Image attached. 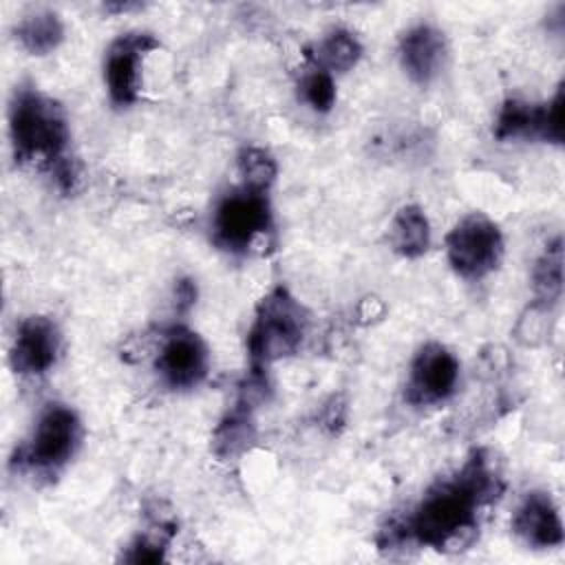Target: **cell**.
Listing matches in <instances>:
<instances>
[{
  "label": "cell",
  "mask_w": 565,
  "mask_h": 565,
  "mask_svg": "<svg viewBox=\"0 0 565 565\" xmlns=\"http://www.w3.org/2000/svg\"><path fill=\"white\" fill-rule=\"evenodd\" d=\"M501 490L503 481L488 450H472L452 477L428 488L406 519L382 530L380 547L415 543L439 552L463 550L479 532L481 510L497 501Z\"/></svg>",
  "instance_id": "1"
},
{
  "label": "cell",
  "mask_w": 565,
  "mask_h": 565,
  "mask_svg": "<svg viewBox=\"0 0 565 565\" xmlns=\"http://www.w3.org/2000/svg\"><path fill=\"white\" fill-rule=\"evenodd\" d=\"M9 135L18 163H40L51 170L62 190H71L77 174L66 159L68 121L64 108L33 86H20L9 106Z\"/></svg>",
  "instance_id": "2"
},
{
  "label": "cell",
  "mask_w": 565,
  "mask_h": 565,
  "mask_svg": "<svg viewBox=\"0 0 565 565\" xmlns=\"http://www.w3.org/2000/svg\"><path fill=\"white\" fill-rule=\"evenodd\" d=\"M309 316L298 298L282 285L267 291L247 331L249 369L267 371L276 360L294 355L307 333Z\"/></svg>",
  "instance_id": "3"
},
{
  "label": "cell",
  "mask_w": 565,
  "mask_h": 565,
  "mask_svg": "<svg viewBox=\"0 0 565 565\" xmlns=\"http://www.w3.org/2000/svg\"><path fill=\"white\" fill-rule=\"evenodd\" d=\"M82 439V424L73 408L66 404H49L31 437L18 446L11 466L22 472L55 475L75 455Z\"/></svg>",
  "instance_id": "4"
},
{
  "label": "cell",
  "mask_w": 565,
  "mask_h": 565,
  "mask_svg": "<svg viewBox=\"0 0 565 565\" xmlns=\"http://www.w3.org/2000/svg\"><path fill=\"white\" fill-rule=\"evenodd\" d=\"M274 227V214L267 192L236 188L227 192L214 207L212 236L214 243L232 254H245L254 243Z\"/></svg>",
  "instance_id": "5"
},
{
  "label": "cell",
  "mask_w": 565,
  "mask_h": 565,
  "mask_svg": "<svg viewBox=\"0 0 565 565\" xmlns=\"http://www.w3.org/2000/svg\"><path fill=\"white\" fill-rule=\"evenodd\" d=\"M446 256L457 276L479 280L503 258V234L483 212L463 216L446 236Z\"/></svg>",
  "instance_id": "6"
},
{
  "label": "cell",
  "mask_w": 565,
  "mask_h": 565,
  "mask_svg": "<svg viewBox=\"0 0 565 565\" xmlns=\"http://www.w3.org/2000/svg\"><path fill=\"white\" fill-rule=\"evenodd\" d=\"M459 382V360L439 342L424 344L408 371L404 399L411 406H435L446 402Z\"/></svg>",
  "instance_id": "7"
},
{
  "label": "cell",
  "mask_w": 565,
  "mask_h": 565,
  "mask_svg": "<svg viewBox=\"0 0 565 565\" xmlns=\"http://www.w3.org/2000/svg\"><path fill=\"white\" fill-rule=\"evenodd\" d=\"M154 364L166 386L172 391H188L205 380L210 351L196 331L177 324L163 333Z\"/></svg>",
  "instance_id": "8"
},
{
  "label": "cell",
  "mask_w": 565,
  "mask_h": 565,
  "mask_svg": "<svg viewBox=\"0 0 565 565\" xmlns=\"http://www.w3.org/2000/svg\"><path fill=\"white\" fill-rule=\"evenodd\" d=\"M494 137L508 139H543L563 143V86L545 104L508 99L494 121Z\"/></svg>",
  "instance_id": "9"
},
{
  "label": "cell",
  "mask_w": 565,
  "mask_h": 565,
  "mask_svg": "<svg viewBox=\"0 0 565 565\" xmlns=\"http://www.w3.org/2000/svg\"><path fill=\"white\" fill-rule=\"evenodd\" d=\"M159 49V40L150 33L132 31L119 35L104 57V82L115 106H130L139 97V62Z\"/></svg>",
  "instance_id": "10"
},
{
  "label": "cell",
  "mask_w": 565,
  "mask_h": 565,
  "mask_svg": "<svg viewBox=\"0 0 565 565\" xmlns=\"http://www.w3.org/2000/svg\"><path fill=\"white\" fill-rule=\"evenodd\" d=\"M60 353V331L46 316L24 318L13 335L9 362L18 375L46 373Z\"/></svg>",
  "instance_id": "11"
},
{
  "label": "cell",
  "mask_w": 565,
  "mask_h": 565,
  "mask_svg": "<svg viewBox=\"0 0 565 565\" xmlns=\"http://www.w3.org/2000/svg\"><path fill=\"white\" fill-rule=\"evenodd\" d=\"M514 534L530 547L547 550L563 543V521L547 492H527L512 519Z\"/></svg>",
  "instance_id": "12"
},
{
  "label": "cell",
  "mask_w": 565,
  "mask_h": 565,
  "mask_svg": "<svg viewBox=\"0 0 565 565\" xmlns=\"http://www.w3.org/2000/svg\"><path fill=\"white\" fill-rule=\"evenodd\" d=\"M446 60V38L430 24L411 26L399 40V62L415 84H430Z\"/></svg>",
  "instance_id": "13"
},
{
  "label": "cell",
  "mask_w": 565,
  "mask_h": 565,
  "mask_svg": "<svg viewBox=\"0 0 565 565\" xmlns=\"http://www.w3.org/2000/svg\"><path fill=\"white\" fill-rule=\"evenodd\" d=\"M254 404H256V399L241 391L236 404L225 413V417L214 428L212 446H214L216 457L236 459L254 444V439H256Z\"/></svg>",
  "instance_id": "14"
},
{
  "label": "cell",
  "mask_w": 565,
  "mask_h": 565,
  "mask_svg": "<svg viewBox=\"0 0 565 565\" xmlns=\"http://www.w3.org/2000/svg\"><path fill=\"white\" fill-rule=\"evenodd\" d=\"M388 243L404 258H419L430 245V225L419 205H404L391 221Z\"/></svg>",
  "instance_id": "15"
},
{
  "label": "cell",
  "mask_w": 565,
  "mask_h": 565,
  "mask_svg": "<svg viewBox=\"0 0 565 565\" xmlns=\"http://www.w3.org/2000/svg\"><path fill=\"white\" fill-rule=\"evenodd\" d=\"M316 68L327 73H344L358 64L362 57V44L349 29L329 31L318 44L309 46L305 53Z\"/></svg>",
  "instance_id": "16"
},
{
  "label": "cell",
  "mask_w": 565,
  "mask_h": 565,
  "mask_svg": "<svg viewBox=\"0 0 565 565\" xmlns=\"http://www.w3.org/2000/svg\"><path fill=\"white\" fill-rule=\"evenodd\" d=\"M13 33L26 53L46 55L62 44L64 24L53 11H35L24 15Z\"/></svg>",
  "instance_id": "17"
},
{
  "label": "cell",
  "mask_w": 565,
  "mask_h": 565,
  "mask_svg": "<svg viewBox=\"0 0 565 565\" xmlns=\"http://www.w3.org/2000/svg\"><path fill=\"white\" fill-rule=\"evenodd\" d=\"M534 302L543 307H554L563 296V238L556 236L545 245L532 271Z\"/></svg>",
  "instance_id": "18"
},
{
  "label": "cell",
  "mask_w": 565,
  "mask_h": 565,
  "mask_svg": "<svg viewBox=\"0 0 565 565\" xmlns=\"http://www.w3.org/2000/svg\"><path fill=\"white\" fill-rule=\"evenodd\" d=\"M238 174H241V185L252 188V190H260V192H269L274 179H276V161L274 157L263 150V148H243L238 152Z\"/></svg>",
  "instance_id": "19"
},
{
  "label": "cell",
  "mask_w": 565,
  "mask_h": 565,
  "mask_svg": "<svg viewBox=\"0 0 565 565\" xmlns=\"http://www.w3.org/2000/svg\"><path fill=\"white\" fill-rule=\"evenodd\" d=\"M300 95L302 99L316 110V113H329L335 104V84L331 73L322 68H311L309 73L302 75L300 84Z\"/></svg>",
  "instance_id": "20"
},
{
  "label": "cell",
  "mask_w": 565,
  "mask_h": 565,
  "mask_svg": "<svg viewBox=\"0 0 565 565\" xmlns=\"http://www.w3.org/2000/svg\"><path fill=\"white\" fill-rule=\"evenodd\" d=\"M172 536V527L159 525V530L152 532H143L139 534L126 550V554H121V561L126 563H159L163 561V552L166 545Z\"/></svg>",
  "instance_id": "21"
},
{
  "label": "cell",
  "mask_w": 565,
  "mask_h": 565,
  "mask_svg": "<svg viewBox=\"0 0 565 565\" xmlns=\"http://www.w3.org/2000/svg\"><path fill=\"white\" fill-rule=\"evenodd\" d=\"M550 307H543L539 302H532L525 313L519 318L516 324V340L525 347H534L539 342H543V338L547 335V316H550Z\"/></svg>",
  "instance_id": "22"
},
{
  "label": "cell",
  "mask_w": 565,
  "mask_h": 565,
  "mask_svg": "<svg viewBox=\"0 0 565 565\" xmlns=\"http://www.w3.org/2000/svg\"><path fill=\"white\" fill-rule=\"evenodd\" d=\"M177 298H179V307L181 309H188L194 305V298H196V287L192 280H179L177 282Z\"/></svg>",
  "instance_id": "23"
}]
</instances>
